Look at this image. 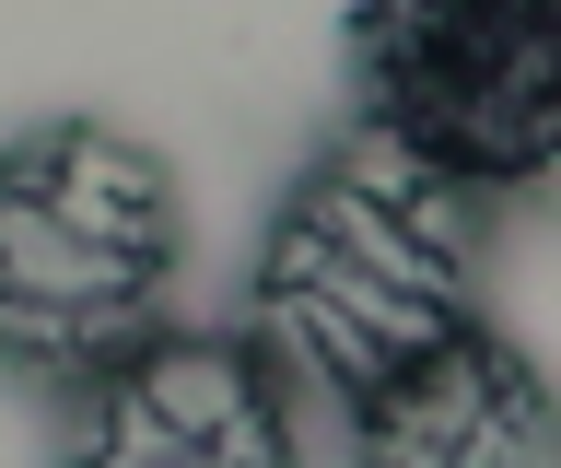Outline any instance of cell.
Returning a JSON list of instances; mask_svg holds the SVG:
<instances>
[{
    "mask_svg": "<svg viewBox=\"0 0 561 468\" xmlns=\"http://www.w3.org/2000/svg\"><path fill=\"white\" fill-rule=\"evenodd\" d=\"M351 468H561V398L503 328H456L398 387L351 398Z\"/></svg>",
    "mask_w": 561,
    "mask_h": 468,
    "instance_id": "cell-5",
    "label": "cell"
},
{
    "mask_svg": "<svg viewBox=\"0 0 561 468\" xmlns=\"http://www.w3.org/2000/svg\"><path fill=\"white\" fill-rule=\"evenodd\" d=\"M187 270L175 164L117 117H47L0 141V363L94 387L105 363L164 340Z\"/></svg>",
    "mask_w": 561,
    "mask_h": 468,
    "instance_id": "cell-2",
    "label": "cell"
},
{
    "mask_svg": "<svg viewBox=\"0 0 561 468\" xmlns=\"http://www.w3.org/2000/svg\"><path fill=\"white\" fill-rule=\"evenodd\" d=\"M480 258H491L480 187H456L398 129L351 117L257 222L245 340L270 352L280 387L375 398L410 363H433L456 328H480Z\"/></svg>",
    "mask_w": 561,
    "mask_h": 468,
    "instance_id": "cell-1",
    "label": "cell"
},
{
    "mask_svg": "<svg viewBox=\"0 0 561 468\" xmlns=\"http://www.w3.org/2000/svg\"><path fill=\"white\" fill-rule=\"evenodd\" d=\"M59 468H305L293 387L270 375L257 340L164 328L70 398Z\"/></svg>",
    "mask_w": 561,
    "mask_h": 468,
    "instance_id": "cell-4",
    "label": "cell"
},
{
    "mask_svg": "<svg viewBox=\"0 0 561 468\" xmlns=\"http://www.w3.org/2000/svg\"><path fill=\"white\" fill-rule=\"evenodd\" d=\"M351 94L456 187L561 212V0H351Z\"/></svg>",
    "mask_w": 561,
    "mask_h": 468,
    "instance_id": "cell-3",
    "label": "cell"
}]
</instances>
